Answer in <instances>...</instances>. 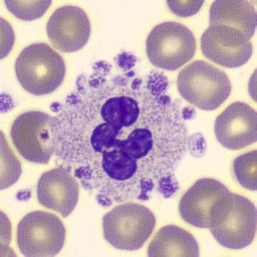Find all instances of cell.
<instances>
[{
	"label": "cell",
	"mask_w": 257,
	"mask_h": 257,
	"mask_svg": "<svg viewBox=\"0 0 257 257\" xmlns=\"http://www.w3.org/2000/svg\"><path fill=\"white\" fill-rule=\"evenodd\" d=\"M136 62L127 52L117 56L116 66L96 62L50 105L58 120L57 166L103 207L174 197L176 171L190 147L185 119L194 110L168 95L164 75H139Z\"/></svg>",
	"instance_id": "cell-1"
},
{
	"label": "cell",
	"mask_w": 257,
	"mask_h": 257,
	"mask_svg": "<svg viewBox=\"0 0 257 257\" xmlns=\"http://www.w3.org/2000/svg\"><path fill=\"white\" fill-rule=\"evenodd\" d=\"M209 228L222 246L244 248L251 244L256 235V207L249 199L229 192L214 205Z\"/></svg>",
	"instance_id": "cell-2"
},
{
	"label": "cell",
	"mask_w": 257,
	"mask_h": 257,
	"mask_svg": "<svg viewBox=\"0 0 257 257\" xmlns=\"http://www.w3.org/2000/svg\"><path fill=\"white\" fill-rule=\"evenodd\" d=\"M65 72L63 58L50 46L43 43L25 48L16 62L18 82L34 95L54 92L63 82Z\"/></svg>",
	"instance_id": "cell-3"
},
{
	"label": "cell",
	"mask_w": 257,
	"mask_h": 257,
	"mask_svg": "<svg viewBox=\"0 0 257 257\" xmlns=\"http://www.w3.org/2000/svg\"><path fill=\"white\" fill-rule=\"evenodd\" d=\"M177 86L186 101L204 111L217 109L231 93L226 74L204 61H194L184 67L178 76Z\"/></svg>",
	"instance_id": "cell-4"
},
{
	"label": "cell",
	"mask_w": 257,
	"mask_h": 257,
	"mask_svg": "<svg viewBox=\"0 0 257 257\" xmlns=\"http://www.w3.org/2000/svg\"><path fill=\"white\" fill-rule=\"evenodd\" d=\"M58 120L41 111L22 113L15 120L11 135L20 154L30 162L47 164L58 144Z\"/></svg>",
	"instance_id": "cell-5"
},
{
	"label": "cell",
	"mask_w": 257,
	"mask_h": 257,
	"mask_svg": "<svg viewBox=\"0 0 257 257\" xmlns=\"http://www.w3.org/2000/svg\"><path fill=\"white\" fill-rule=\"evenodd\" d=\"M155 225V217L147 207L126 202L103 217L104 237L118 249L136 251L149 239Z\"/></svg>",
	"instance_id": "cell-6"
},
{
	"label": "cell",
	"mask_w": 257,
	"mask_h": 257,
	"mask_svg": "<svg viewBox=\"0 0 257 257\" xmlns=\"http://www.w3.org/2000/svg\"><path fill=\"white\" fill-rule=\"evenodd\" d=\"M196 51L194 34L177 22L157 25L146 39V54L150 62L162 70H179L194 57Z\"/></svg>",
	"instance_id": "cell-7"
},
{
	"label": "cell",
	"mask_w": 257,
	"mask_h": 257,
	"mask_svg": "<svg viewBox=\"0 0 257 257\" xmlns=\"http://www.w3.org/2000/svg\"><path fill=\"white\" fill-rule=\"evenodd\" d=\"M65 236L62 220L51 212H31L18 225V246L25 256H54L62 250Z\"/></svg>",
	"instance_id": "cell-8"
},
{
	"label": "cell",
	"mask_w": 257,
	"mask_h": 257,
	"mask_svg": "<svg viewBox=\"0 0 257 257\" xmlns=\"http://www.w3.org/2000/svg\"><path fill=\"white\" fill-rule=\"evenodd\" d=\"M201 49L206 58L227 68L242 67L253 53L249 39L238 30L224 26H209L201 38Z\"/></svg>",
	"instance_id": "cell-9"
},
{
	"label": "cell",
	"mask_w": 257,
	"mask_h": 257,
	"mask_svg": "<svg viewBox=\"0 0 257 257\" xmlns=\"http://www.w3.org/2000/svg\"><path fill=\"white\" fill-rule=\"evenodd\" d=\"M51 44L61 52L71 53L83 49L91 35V24L87 13L76 6L56 10L47 25Z\"/></svg>",
	"instance_id": "cell-10"
},
{
	"label": "cell",
	"mask_w": 257,
	"mask_h": 257,
	"mask_svg": "<svg viewBox=\"0 0 257 257\" xmlns=\"http://www.w3.org/2000/svg\"><path fill=\"white\" fill-rule=\"evenodd\" d=\"M215 133L219 143L230 150H240L257 141L256 112L243 102L225 108L215 121Z\"/></svg>",
	"instance_id": "cell-11"
},
{
	"label": "cell",
	"mask_w": 257,
	"mask_h": 257,
	"mask_svg": "<svg viewBox=\"0 0 257 257\" xmlns=\"http://www.w3.org/2000/svg\"><path fill=\"white\" fill-rule=\"evenodd\" d=\"M79 184L75 176L62 166L44 173L37 185L39 203L63 217L72 213L78 203Z\"/></svg>",
	"instance_id": "cell-12"
},
{
	"label": "cell",
	"mask_w": 257,
	"mask_h": 257,
	"mask_svg": "<svg viewBox=\"0 0 257 257\" xmlns=\"http://www.w3.org/2000/svg\"><path fill=\"white\" fill-rule=\"evenodd\" d=\"M229 192L225 185L215 179H199L180 201L181 217L193 226L209 228L214 205Z\"/></svg>",
	"instance_id": "cell-13"
},
{
	"label": "cell",
	"mask_w": 257,
	"mask_h": 257,
	"mask_svg": "<svg viewBox=\"0 0 257 257\" xmlns=\"http://www.w3.org/2000/svg\"><path fill=\"white\" fill-rule=\"evenodd\" d=\"M209 24L238 30L250 39L256 31V11L248 1L218 0L211 6Z\"/></svg>",
	"instance_id": "cell-14"
},
{
	"label": "cell",
	"mask_w": 257,
	"mask_h": 257,
	"mask_svg": "<svg viewBox=\"0 0 257 257\" xmlns=\"http://www.w3.org/2000/svg\"><path fill=\"white\" fill-rule=\"evenodd\" d=\"M148 256L198 257L199 244L187 230L176 225H167L154 235L148 248Z\"/></svg>",
	"instance_id": "cell-15"
},
{
	"label": "cell",
	"mask_w": 257,
	"mask_h": 257,
	"mask_svg": "<svg viewBox=\"0 0 257 257\" xmlns=\"http://www.w3.org/2000/svg\"><path fill=\"white\" fill-rule=\"evenodd\" d=\"M256 151L242 155L234 161L233 171L236 180L248 190L256 191Z\"/></svg>",
	"instance_id": "cell-16"
},
{
	"label": "cell",
	"mask_w": 257,
	"mask_h": 257,
	"mask_svg": "<svg viewBox=\"0 0 257 257\" xmlns=\"http://www.w3.org/2000/svg\"><path fill=\"white\" fill-rule=\"evenodd\" d=\"M8 9L19 19L34 21L42 17L50 6L51 1H5Z\"/></svg>",
	"instance_id": "cell-17"
},
{
	"label": "cell",
	"mask_w": 257,
	"mask_h": 257,
	"mask_svg": "<svg viewBox=\"0 0 257 257\" xmlns=\"http://www.w3.org/2000/svg\"><path fill=\"white\" fill-rule=\"evenodd\" d=\"M204 1H167L169 9L181 17H189L197 14Z\"/></svg>",
	"instance_id": "cell-18"
}]
</instances>
